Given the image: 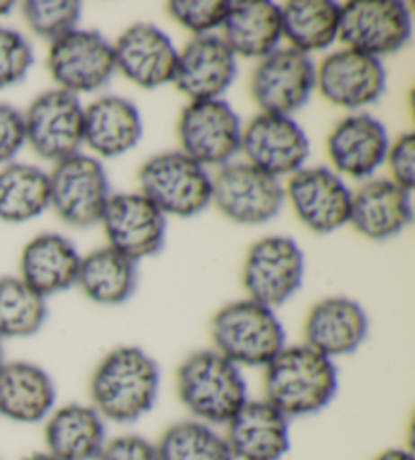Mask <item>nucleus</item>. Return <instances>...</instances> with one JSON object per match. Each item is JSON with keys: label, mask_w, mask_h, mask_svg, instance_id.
<instances>
[{"label": "nucleus", "mask_w": 415, "mask_h": 460, "mask_svg": "<svg viewBox=\"0 0 415 460\" xmlns=\"http://www.w3.org/2000/svg\"><path fill=\"white\" fill-rule=\"evenodd\" d=\"M373 460H415L410 450L405 448H387L383 450L381 455L375 456Z\"/></svg>", "instance_id": "ea45409f"}, {"label": "nucleus", "mask_w": 415, "mask_h": 460, "mask_svg": "<svg viewBox=\"0 0 415 460\" xmlns=\"http://www.w3.org/2000/svg\"><path fill=\"white\" fill-rule=\"evenodd\" d=\"M181 153L201 166H225L242 153V118L225 100L189 102L177 124Z\"/></svg>", "instance_id": "6e6552de"}, {"label": "nucleus", "mask_w": 415, "mask_h": 460, "mask_svg": "<svg viewBox=\"0 0 415 460\" xmlns=\"http://www.w3.org/2000/svg\"><path fill=\"white\" fill-rule=\"evenodd\" d=\"M111 47H114L116 71L128 82L145 90L172 84L179 49L163 29L150 22H136Z\"/></svg>", "instance_id": "a211bd4d"}, {"label": "nucleus", "mask_w": 415, "mask_h": 460, "mask_svg": "<svg viewBox=\"0 0 415 460\" xmlns=\"http://www.w3.org/2000/svg\"><path fill=\"white\" fill-rule=\"evenodd\" d=\"M22 19L37 37L53 43L79 29L82 3H75V0H29L22 4Z\"/></svg>", "instance_id": "72a5a7b5"}, {"label": "nucleus", "mask_w": 415, "mask_h": 460, "mask_svg": "<svg viewBox=\"0 0 415 460\" xmlns=\"http://www.w3.org/2000/svg\"><path fill=\"white\" fill-rule=\"evenodd\" d=\"M43 438L57 460H98L108 442L106 420L92 403H66L47 416Z\"/></svg>", "instance_id": "393cba45"}, {"label": "nucleus", "mask_w": 415, "mask_h": 460, "mask_svg": "<svg viewBox=\"0 0 415 460\" xmlns=\"http://www.w3.org/2000/svg\"><path fill=\"white\" fill-rule=\"evenodd\" d=\"M35 63V51L19 31L0 27V90L21 84Z\"/></svg>", "instance_id": "c9c22d12"}, {"label": "nucleus", "mask_w": 415, "mask_h": 460, "mask_svg": "<svg viewBox=\"0 0 415 460\" xmlns=\"http://www.w3.org/2000/svg\"><path fill=\"white\" fill-rule=\"evenodd\" d=\"M234 460H282L290 452V420L266 400H247L223 432Z\"/></svg>", "instance_id": "412c9836"}, {"label": "nucleus", "mask_w": 415, "mask_h": 460, "mask_svg": "<svg viewBox=\"0 0 415 460\" xmlns=\"http://www.w3.org/2000/svg\"><path fill=\"white\" fill-rule=\"evenodd\" d=\"M177 395L190 418L215 428L225 426L250 400L242 367L215 349H199L181 361Z\"/></svg>", "instance_id": "7ed1b4c3"}, {"label": "nucleus", "mask_w": 415, "mask_h": 460, "mask_svg": "<svg viewBox=\"0 0 415 460\" xmlns=\"http://www.w3.org/2000/svg\"><path fill=\"white\" fill-rule=\"evenodd\" d=\"M286 201L302 226L314 234H332L349 226L350 197L347 182L329 166H305L288 177Z\"/></svg>", "instance_id": "4468645a"}, {"label": "nucleus", "mask_w": 415, "mask_h": 460, "mask_svg": "<svg viewBox=\"0 0 415 460\" xmlns=\"http://www.w3.org/2000/svg\"><path fill=\"white\" fill-rule=\"evenodd\" d=\"M229 11L227 0H172L169 14L195 37L213 35L223 27Z\"/></svg>", "instance_id": "f704fd0d"}, {"label": "nucleus", "mask_w": 415, "mask_h": 460, "mask_svg": "<svg viewBox=\"0 0 415 460\" xmlns=\"http://www.w3.org/2000/svg\"><path fill=\"white\" fill-rule=\"evenodd\" d=\"M138 182V193L166 217H193L211 205L213 177L181 150L150 156L140 166Z\"/></svg>", "instance_id": "39448f33"}, {"label": "nucleus", "mask_w": 415, "mask_h": 460, "mask_svg": "<svg viewBox=\"0 0 415 460\" xmlns=\"http://www.w3.org/2000/svg\"><path fill=\"white\" fill-rule=\"evenodd\" d=\"M411 39V13L397 0H355L340 6L339 41L347 49L381 59Z\"/></svg>", "instance_id": "1a4fd4ad"}, {"label": "nucleus", "mask_w": 415, "mask_h": 460, "mask_svg": "<svg viewBox=\"0 0 415 460\" xmlns=\"http://www.w3.org/2000/svg\"><path fill=\"white\" fill-rule=\"evenodd\" d=\"M57 385L31 361H4L0 367V416L19 424L45 422L57 408Z\"/></svg>", "instance_id": "b1692460"}, {"label": "nucleus", "mask_w": 415, "mask_h": 460, "mask_svg": "<svg viewBox=\"0 0 415 460\" xmlns=\"http://www.w3.org/2000/svg\"><path fill=\"white\" fill-rule=\"evenodd\" d=\"M316 92V66L310 55L290 47L258 61L252 75V98L261 114L292 116Z\"/></svg>", "instance_id": "ddd939ff"}, {"label": "nucleus", "mask_w": 415, "mask_h": 460, "mask_svg": "<svg viewBox=\"0 0 415 460\" xmlns=\"http://www.w3.org/2000/svg\"><path fill=\"white\" fill-rule=\"evenodd\" d=\"M110 197V179L100 158L77 153L55 163L49 174V208L63 224L79 229L100 224Z\"/></svg>", "instance_id": "0eeeda50"}, {"label": "nucleus", "mask_w": 415, "mask_h": 460, "mask_svg": "<svg viewBox=\"0 0 415 460\" xmlns=\"http://www.w3.org/2000/svg\"><path fill=\"white\" fill-rule=\"evenodd\" d=\"M75 287L95 305H124L138 287V264L110 245H103L82 256Z\"/></svg>", "instance_id": "c85d7f7f"}, {"label": "nucleus", "mask_w": 415, "mask_h": 460, "mask_svg": "<svg viewBox=\"0 0 415 460\" xmlns=\"http://www.w3.org/2000/svg\"><path fill=\"white\" fill-rule=\"evenodd\" d=\"M79 264L82 256L69 237L41 234L22 248L19 279L47 298L75 287Z\"/></svg>", "instance_id": "a878e982"}, {"label": "nucleus", "mask_w": 415, "mask_h": 460, "mask_svg": "<svg viewBox=\"0 0 415 460\" xmlns=\"http://www.w3.org/2000/svg\"><path fill=\"white\" fill-rule=\"evenodd\" d=\"M49 314L47 298L19 276L0 279V339H27L43 329Z\"/></svg>", "instance_id": "2f4dec72"}, {"label": "nucleus", "mask_w": 415, "mask_h": 460, "mask_svg": "<svg viewBox=\"0 0 415 460\" xmlns=\"http://www.w3.org/2000/svg\"><path fill=\"white\" fill-rule=\"evenodd\" d=\"M98 460H158L156 444L140 434H119L108 438Z\"/></svg>", "instance_id": "58836bf2"}, {"label": "nucleus", "mask_w": 415, "mask_h": 460, "mask_svg": "<svg viewBox=\"0 0 415 460\" xmlns=\"http://www.w3.org/2000/svg\"><path fill=\"white\" fill-rule=\"evenodd\" d=\"M387 90V71L381 59L353 49L334 51L316 67V92L337 108L358 112Z\"/></svg>", "instance_id": "f3484780"}, {"label": "nucleus", "mask_w": 415, "mask_h": 460, "mask_svg": "<svg viewBox=\"0 0 415 460\" xmlns=\"http://www.w3.org/2000/svg\"><path fill=\"white\" fill-rule=\"evenodd\" d=\"M385 164L389 179L405 191H413L415 185V134L405 132L389 145Z\"/></svg>", "instance_id": "e433bc0d"}, {"label": "nucleus", "mask_w": 415, "mask_h": 460, "mask_svg": "<svg viewBox=\"0 0 415 460\" xmlns=\"http://www.w3.org/2000/svg\"><path fill=\"white\" fill-rule=\"evenodd\" d=\"M22 120L27 145L45 161H66L84 145V106L69 92L39 93L22 112Z\"/></svg>", "instance_id": "f8f14e48"}, {"label": "nucleus", "mask_w": 415, "mask_h": 460, "mask_svg": "<svg viewBox=\"0 0 415 460\" xmlns=\"http://www.w3.org/2000/svg\"><path fill=\"white\" fill-rule=\"evenodd\" d=\"M242 153L245 163L282 181L305 169L310 140L292 116L260 112L243 126Z\"/></svg>", "instance_id": "dca6fc26"}, {"label": "nucleus", "mask_w": 415, "mask_h": 460, "mask_svg": "<svg viewBox=\"0 0 415 460\" xmlns=\"http://www.w3.org/2000/svg\"><path fill=\"white\" fill-rule=\"evenodd\" d=\"M305 282V252L288 235H269L255 242L242 268L247 298L276 311L288 303Z\"/></svg>", "instance_id": "423d86ee"}, {"label": "nucleus", "mask_w": 415, "mask_h": 460, "mask_svg": "<svg viewBox=\"0 0 415 460\" xmlns=\"http://www.w3.org/2000/svg\"><path fill=\"white\" fill-rule=\"evenodd\" d=\"M161 394V367L136 345L108 351L90 379L92 406L106 422L134 424L153 411Z\"/></svg>", "instance_id": "f257e3e1"}, {"label": "nucleus", "mask_w": 415, "mask_h": 460, "mask_svg": "<svg viewBox=\"0 0 415 460\" xmlns=\"http://www.w3.org/2000/svg\"><path fill=\"white\" fill-rule=\"evenodd\" d=\"M13 3H9V0H0V17H6V14H11V11H13Z\"/></svg>", "instance_id": "79ce46f5"}, {"label": "nucleus", "mask_w": 415, "mask_h": 460, "mask_svg": "<svg viewBox=\"0 0 415 460\" xmlns=\"http://www.w3.org/2000/svg\"><path fill=\"white\" fill-rule=\"evenodd\" d=\"M158 460H234L223 432L199 420H181L158 438Z\"/></svg>", "instance_id": "473e14b6"}, {"label": "nucleus", "mask_w": 415, "mask_h": 460, "mask_svg": "<svg viewBox=\"0 0 415 460\" xmlns=\"http://www.w3.org/2000/svg\"><path fill=\"white\" fill-rule=\"evenodd\" d=\"M209 335L215 351L237 367H266L286 347V331L276 311L250 298L234 300L213 314Z\"/></svg>", "instance_id": "20e7f679"}, {"label": "nucleus", "mask_w": 415, "mask_h": 460, "mask_svg": "<svg viewBox=\"0 0 415 460\" xmlns=\"http://www.w3.org/2000/svg\"><path fill=\"white\" fill-rule=\"evenodd\" d=\"M4 341L3 339H0V367H3V363L6 361V357H4Z\"/></svg>", "instance_id": "37998d69"}, {"label": "nucleus", "mask_w": 415, "mask_h": 460, "mask_svg": "<svg viewBox=\"0 0 415 460\" xmlns=\"http://www.w3.org/2000/svg\"><path fill=\"white\" fill-rule=\"evenodd\" d=\"M369 335V316L353 298L329 296L310 308L305 321V345L329 359L355 353Z\"/></svg>", "instance_id": "4be33fe9"}, {"label": "nucleus", "mask_w": 415, "mask_h": 460, "mask_svg": "<svg viewBox=\"0 0 415 460\" xmlns=\"http://www.w3.org/2000/svg\"><path fill=\"white\" fill-rule=\"evenodd\" d=\"M235 77L237 58L221 35H203L179 51L172 84L190 102L221 100Z\"/></svg>", "instance_id": "6ab92c4d"}, {"label": "nucleus", "mask_w": 415, "mask_h": 460, "mask_svg": "<svg viewBox=\"0 0 415 460\" xmlns=\"http://www.w3.org/2000/svg\"><path fill=\"white\" fill-rule=\"evenodd\" d=\"M47 69L57 90L79 93L100 92L116 74L114 47L92 29H75L49 45Z\"/></svg>", "instance_id": "9b49d317"}, {"label": "nucleus", "mask_w": 415, "mask_h": 460, "mask_svg": "<svg viewBox=\"0 0 415 460\" xmlns=\"http://www.w3.org/2000/svg\"><path fill=\"white\" fill-rule=\"evenodd\" d=\"M49 209V174L35 164L11 163L0 169V221L25 224Z\"/></svg>", "instance_id": "7c9ffc66"}, {"label": "nucleus", "mask_w": 415, "mask_h": 460, "mask_svg": "<svg viewBox=\"0 0 415 460\" xmlns=\"http://www.w3.org/2000/svg\"><path fill=\"white\" fill-rule=\"evenodd\" d=\"M387 128L377 118L355 112L334 124L326 138V153L337 174L369 181L383 164L389 150Z\"/></svg>", "instance_id": "aec40b11"}, {"label": "nucleus", "mask_w": 415, "mask_h": 460, "mask_svg": "<svg viewBox=\"0 0 415 460\" xmlns=\"http://www.w3.org/2000/svg\"><path fill=\"white\" fill-rule=\"evenodd\" d=\"M211 203L234 224L261 226L282 211L286 195L280 179L250 163H229L213 179Z\"/></svg>", "instance_id": "9d476101"}, {"label": "nucleus", "mask_w": 415, "mask_h": 460, "mask_svg": "<svg viewBox=\"0 0 415 460\" xmlns=\"http://www.w3.org/2000/svg\"><path fill=\"white\" fill-rule=\"evenodd\" d=\"M19 460H57V458L51 456L47 450H41V452H31V455L22 456V458H19Z\"/></svg>", "instance_id": "a19ab883"}, {"label": "nucleus", "mask_w": 415, "mask_h": 460, "mask_svg": "<svg viewBox=\"0 0 415 460\" xmlns=\"http://www.w3.org/2000/svg\"><path fill=\"white\" fill-rule=\"evenodd\" d=\"M142 138V116L134 102L122 96H100L84 108V145L93 155L116 158L136 148Z\"/></svg>", "instance_id": "cd10ccee"}, {"label": "nucleus", "mask_w": 415, "mask_h": 460, "mask_svg": "<svg viewBox=\"0 0 415 460\" xmlns=\"http://www.w3.org/2000/svg\"><path fill=\"white\" fill-rule=\"evenodd\" d=\"M100 224L110 248L136 264L164 248L166 216L140 193H111Z\"/></svg>", "instance_id": "2eb2a0df"}, {"label": "nucleus", "mask_w": 415, "mask_h": 460, "mask_svg": "<svg viewBox=\"0 0 415 460\" xmlns=\"http://www.w3.org/2000/svg\"><path fill=\"white\" fill-rule=\"evenodd\" d=\"M282 39L305 55L324 51L339 41L340 4L331 0H290L280 6Z\"/></svg>", "instance_id": "c756f323"}, {"label": "nucleus", "mask_w": 415, "mask_h": 460, "mask_svg": "<svg viewBox=\"0 0 415 460\" xmlns=\"http://www.w3.org/2000/svg\"><path fill=\"white\" fill-rule=\"evenodd\" d=\"M25 145L22 112L11 104H0V166L11 164Z\"/></svg>", "instance_id": "4c0bfd02"}, {"label": "nucleus", "mask_w": 415, "mask_h": 460, "mask_svg": "<svg viewBox=\"0 0 415 460\" xmlns=\"http://www.w3.org/2000/svg\"><path fill=\"white\" fill-rule=\"evenodd\" d=\"M411 191L391 179H369L350 197L349 224L371 242L391 240L411 224Z\"/></svg>", "instance_id": "5701e85b"}, {"label": "nucleus", "mask_w": 415, "mask_h": 460, "mask_svg": "<svg viewBox=\"0 0 415 460\" xmlns=\"http://www.w3.org/2000/svg\"><path fill=\"white\" fill-rule=\"evenodd\" d=\"M339 392V369L308 345H286L263 367V400L292 418L314 416Z\"/></svg>", "instance_id": "f03ea898"}, {"label": "nucleus", "mask_w": 415, "mask_h": 460, "mask_svg": "<svg viewBox=\"0 0 415 460\" xmlns=\"http://www.w3.org/2000/svg\"><path fill=\"white\" fill-rule=\"evenodd\" d=\"M221 39L235 58L258 59L280 49V6L269 0H237L229 3Z\"/></svg>", "instance_id": "bb28decb"}]
</instances>
